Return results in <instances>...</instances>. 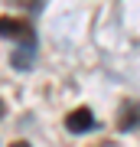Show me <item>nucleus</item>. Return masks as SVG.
Wrapping results in <instances>:
<instances>
[{"label":"nucleus","mask_w":140,"mask_h":147,"mask_svg":"<svg viewBox=\"0 0 140 147\" xmlns=\"http://www.w3.org/2000/svg\"><path fill=\"white\" fill-rule=\"evenodd\" d=\"M117 124H121V131H130V127L140 124V105L137 101H127L124 105V115L117 118Z\"/></svg>","instance_id":"obj_3"},{"label":"nucleus","mask_w":140,"mask_h":147,"mask_svg":"<svg viewBox=\"0 0 140 147\" xmlns=\"http://www.w3.org/2000/svg\"><path fill=\"white\" fill-rule=\"evenodd\" d=\"M65 124H68V131H72V134H85V131H91V127H94V115H91L88 108H75L72 115H68Z\"/></svg>","instance_id":"obj_1"},{"label":"nucleus","mask_w":140,"mask_h":147,"mask_svg":"<svg viewBox=\"0 0 140 147\" xmlns=\"http://www.w3.org/2000/svg\"><path fill=\"white\" fill-rule=\"evenodd\" d=\"M10 147H29V144H26V141H13Z\"/></svg>","instance_id":"obj_4"},{"label":"nucleus","mask_w":140,"mask_h":147,"mask_svg":"<svg viewBox=\"0 0 140 147\" xmlns=\"http://www.w3.org/2000/svg\"><path fill=\"white\" fill-rule=\"evenodd\" d=\"M0 118H3V101H0Z\"/></svg>","instance_id":"obj_5"},{"label":"nucleus","mask_w":140,"mask_h":147,"mask_svg":"<svg viewBox=\"0 0 140 147\" xmlns=\"http://www.w3.org/2000/svg\"><path fill=\"white\" fill-rule=\"evenodd\" d=\"M0 33H3V36H16V39L33 42L29 26H26V23H20V20H7V16H0Z\"/></svg>","instance_id":"obj_2"}]
</instances>
